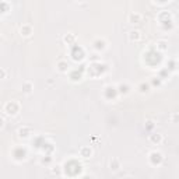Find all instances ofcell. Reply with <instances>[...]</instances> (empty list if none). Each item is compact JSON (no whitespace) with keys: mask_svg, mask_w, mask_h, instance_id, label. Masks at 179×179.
<instances>
[{"mask_svg":"<svg viewBox=\"0 0 179 179\" xmlns=\"http://www.w3.org/2000/svg\"><path fill=\"white\" fill-rule=\"evenodd\" d=\"M6 77H7V71H6L4 69H2V67H0V80H4Z\"/></svg>","mask_w":179,"mask_h":179,"instance_id":"7c38bea8","label":"cell"},{"mask_svg":"<svg viewBox=\"0 0 179 179\" xmlns=\"http://www.w3.org/2000/svg\"><path fill=\"white\" fill-rule=\"evenodd\" d=\"M56 67H57L59 71L65 73V71H67V69H69V65H67V62H65V60H59L57 62V65H56Z\"/></svg>","mask_w":179,"mask_h":179,"instance_id":"8992f818","label":"cell"},{"mask_svg":"<svg viewBox=\"0 0 179 179\" xmlns=\"http://www.w3.org/2000/svg\"><path fill=\"white\" fill-rule=\"evenodd\" d=\"M21 91L25 94H31V91H32V84L29 81H25L23 86H21Z\"/></svg>","mask_w":179,"mask_h":179,"instance_id":"ba28073f","label":"cell"},{"mask_svg":"<svg viewBox=\"0 0 179 179\" xmlns=\"http://www.w3.org/2000/svg\"><path fill=\"white\" fill-rule=\"evenodd\" d=\"M80 155H81L83 158H90L93 155V150L90 147H81L80 148Z\"/></svg>","mask_w":179,"mask_h":179,"instance_id":"5b68a950","label":"cell"},{"mask_svg":"<svg viewBox=\"0 0 179 179\" xmlns=\"http://www.w3.org/2000/svg\"><path fill=\"white\" fill-rule=\"evenodd\" d=\"M141 18H143V16L140 13H132L130 16H129V23L130 24H138V23H141Z\"/></svg>","mask_w":179,"mask_h":179,"instance_id":"3957f363","label":"cell"},{"mask_svg":"<svg viewBox=\"0 0 179 179\" xmlns=\"http://www.w3.org/2000/svg\"><path fill=\"white\" fill-rule=\"evenodd\" d=\"M20 34H21V37H29L32 34V27L29 24H24L20 28Z\"/></svg>","mask_w":179,"mask_h":179,"instance_id":"7a4b0ae2","label":"cell"},{"mask_svg":"<svg viewBox=\"0 0 179 179\" xmlns=\"http://www.w3.org/2000/svg\"><path fill=\"white\" fill-rule=\"evenodd\" d=\"M157 45H158L157 48L161 49V50H165V49L168 48V46H167V42H165V41H158V42H157Z\"/></svg>","mask_w":179,"mask_h":179,"instance_id":"8fae6325","label":"cell"},{"mask_svg":"<svg viewBox=\"0 0 179 179\" xmlns=\"http://www.w3.org/2000/svg\"><path fill=\"white\" fill-rule=\"evenodd\" d=\"M4 126V120H3V119H2V118H0V129H2V127H3Z\"/></svg>","mask_w":179,"mask_h":179,"instance_id":"5bb4252c","label":"cell"},{"mask_svg":"<svg viewBox=\"0 0 179 179\" xmlns=\"http://www.w3.org/2000/svg\"><path fill=\"white\" fill-rule=\"evenodd\" d=\"M74 39H76V37H74L73 34H67L65 37V41L67 42V44H71V42H74Z\"/></svg>","mask_w":179,"mask_h":179,"instance_id":"30bf717a","label":"cell"},{"mask_svg":"<svg viewBox=\"0 0 179 179\" xmlns=\"http://www.w3.org/2000/svg\"><path fill=\"white\" fill-rule=\"evenodd\" d=\"M109 168H111V171H119V168H120V159L119 158H112L109 161Z\"/></svg>","mask_w":179,"mask_h":179,"instance_id":"277c9868","label":"cell"},{"mask_svg":"<svg viewBox=\"0 0 179 179\" xmlns=\"http://www.w3.org/2000/svg\"><path fill=\"white\" fill-rule=\"evenodd\" d=\"M148 140H150L151 143H154V144H158V143L162 141V134H159V133L151 134L150 137H148Z\"/></svg>","mask_w":179,"mask_h":179,"instance_id":"52a82bcc","label":"cell"},{"mask_svg":"<svg viewBox=\"0 0 179 179\" xmlns=\"http://www.w3.org/2000/svg\"><path fill=\"white\" fill-rule=\"evenodd\" d=\"M138 91H140L141 94H148L150 93V86L146 84V83H141V84L138 86Z\"/></svg>","mask_w":179,"mask_h":179,"instance_id":"9c48e42d","label":"cell"},{"mask_svg":"<svg viewBox=\"0 0 179 179\" xmlns=\"http://www.w3.org/2000/svg\"><path fill=\"white\" fill-rule=\"evenodd\" d=\"M50 171H52V174H60V165H56V167H53Z\"/></svg>","mask_w":179,"mask_h":179,"instance_id":"4fadbf2b","label":"cell"},{"mask_svg":"<svg viewBox=\"0 0 179 179\" xmlns=\"http://www.w3.org/2000/svg\"><path fill=\"white\" fill-rule=\"evenodd\" d=\"M140 39H141V32H140V31L134 29V31L129 32V41L130 42H138Z\"/></svg>","mask_w":179,"mask_h":179,"instance_id":"6da1fadb","label":"cell"}]
</instances>
